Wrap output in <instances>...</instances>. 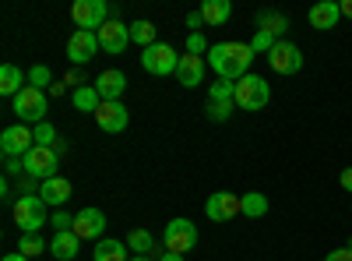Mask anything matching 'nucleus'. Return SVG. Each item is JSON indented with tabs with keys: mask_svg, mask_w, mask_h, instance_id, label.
<instances>
[{
	"mask_svg": "<svg viewBox=\"0 0 352 261\" xmlns=\"http://www.w3.org/2000/svg\"><path fill=\"white\" fill-rule=\"evenodd\" d=\"M204 64H208L219 78H226V81H240V78L250 74L254 50H250V43H212Z\"/></svg>",
	"mask_w": 352,
	"mask_h": 261,
	"instance_id": "1",
	"label": "nucleus"
},
{
	"mask_svg": "<svg viewBox=\"0 0 352 261\" xmlns=\"http://www.w3.org/2000/svg\"><path fill=\"white\" fill-rule=\"evenodd\" d=\"M236 109H247V113H254V109H264L272 103V85L264 81L261 74H247V78H240L236 81Z\"/></svg>",
	"mask_w": 352,
	"mask_h": 261,
	"instance_id": "2",
	"label": "nucleus"
},
{
	"mask_svg": "<svg viewBox=\"0 0 352 261\" xmlns=\"http://www.w3.org/2000/svg\"><path fill=\"white\" fill-rule=\"evenodd\" d=\"M162 247L173 251V254H187V251H194V247H197V226H194L190 219H184V216L169 219L166 229H162Z\"/></svg>",
	"mask_w": 352,
	"mask_h": 261,
	"instance_id": "3",
	"label": "nucleus"
},
{
	"mask_svg": "<svg viewBox=\"0 0 352 261\" xmlns=\"http://www.w3.org/2000/svg\"><path fill=\"white\" fill-rule=\"evenodd\" d=\"M46 201L39 194H25L14 201V222L21 226V233H39L46 226Z\"/></svg>",
	"mask_w": 352,
	"mask_h": 261,
	"instance_id": "4",
	"label": "nucleus"
},
{
	"mask_svg": "<svg viewBox=\"0 0 352 261\" xmlns=\"http://www.w3.org/2000/svg\"><path fill=\"white\" fill-rule=\"evenodd\" d=\"M71 18H74L78 28H85V32H99V28L113 18V8H106V0H74Z\"/></svg>",
	"mask_w": 352,
	"mask_h": 261,
	"instance_id": "5",
	"label": "nucleus"
},
{
	"mask_svg": "<svg viewBox=\"0 0 352 261\" xmlns=\"http://www.w3.org/2000/svg\"><path fill=\"white\" fill-rule=\"evenodd\" d=\"M176 64H180V53H176L169 43H155L148 50H141V67L148 74H155V78L176 74Z\"/></svg>",
	"mask_w": 352,
	"mask_h": 261,
	"instance_id": "6",
	"label": "nucleus"
},
{
	"mask_svg": "<svg viewBox=\"0 0 352 261\" xmlns=\"http://www.w3.org/2000/svg\"><path fill=\"white\" fill-rule=\"evenodd\" d=\"M14 113H18V121L21 124H43L46 121V113H50V103H46V92H39V89H21L18 96H14Z\"/></svg>",
	"mask_w": 352,
	"mask_h": 261,
	"instance_id": "7",
	"label": "nucleus"
},
{
	"mask_svg": "<svg viewBox=\"0 0 352 261\" xmlns=\"http://www.w3.org/2000/svg\"><path fill=\"white\" fill-rule=\"evenodd\" d=\"M32 149H36V134L28 124H14L0 134V152H4V159H25Z\"/></svg>",
	"mask_w": 352,
	"mask_h": 261,
	"instance_id": "8",
	"label": "nucleus"
},
{
	"mask_svg": "<svg viewBox=\"0 0 352 261\" xmlns=\"http://www.w3.org/2000/svg\"><path fill=\"white\" fill-rule=\"evenodd\" d=\"M21 163H25V177L50 180V177H56V166H60V152H56V149H43V145H36V149L28 152Z\"/></svg>",
	"mask_w": 352,
	"mask_h": 261,
	"instance_id": "9",
	"label": "nucleus"
},
{
	"mask_svg": "<svg viewBox=\"0 0 352 261\" xmlns=\"http://www.w3.org/2000/svg\"><path fill=\"white\" fill-rule=\"evenodd\" d=\"M268 67L275 74H296V71H303V50L296 43H289V39H278L275 50L268 53Z\"/></svg>",
	"mask_w": 352,
	"mask_h": 261,
	"instance_id": "10",
	"label": "nucleus"
},
{
	"mask_svg": "<svg viewBox=\"0 0 352 261\" xmlns=\"http://www.w3.org/2000/svg\"><path fill=\"white\" fill-rule=\"evenodd\" d=\"M204 216H208L212 222H229V219L243 216V201H240V194L215 191L208 201H204Z\"/></svg>",
	"mask_w": 352,
	"mask_h": 261,
	"instance_id": "11",
	"label": "nucleus"
},
{
	"mask_svg": "<svg viewBox=\"0 0 352 261\" xmlns=\"http://www.w3.org/2000/svg\"><path fill=\"white\" fill-rule=\"evenodd\" d=\"M99 50H102V46H99V32H85V28H78V32L67 39V61L81 67V64L92 61Z\"/></svg>",
	"mask_w": 352,
	"mask_h": 261,
	"instance_id": "12",
	"label": "nucleus"
},
{
	"mask_svg": "<svg viewBox=\"0 0 352 261\" xmlns=\"http://www.w3.org/2000/svg\"><path fill=\"white\" fill-rule=\"evenodd\" d=\"M99 46L106 50V53H124L127 46H131V25H124V21H116V18H109L102 28H99Z\"/></svg>",
	"mask_w": 352,
	"mask_h": 261,
	"instance_id": "13",
	"label": "nucleus"
},
{
	"mask_svg": "<svg viewBox=\"0 0 352 261\" xmlns=\"http://www.w3.org/2000/svg\"><path fill=\"white\" fill-rule=\"evenodd\" d=\"M74 233L81 237V240H102V233H106V216H102V209H81L78 216H74Z\"/></svg>",
	"mask_w": 352,
	"mask_h": 261,
	"instance_id": "14",
	"label": "nucleus"
},
{
	"mask_svg": "<svg viewBox=\"0 0 352 261\" xmlns=\"http://www.w3.org/2000/svg\"><path fill=\"white\" fill-rule=\"evenodd\" d=\"M127 106L124 103H102L99 109H96V124L106 131V134H120L124 127H127Z\"/></svg>",
	"mask_w": 352,
	"mask_h": 261,
	"instance_id": "15",
	"label": "nucleus"
},
{
	"mask_svg": "<svg viewBox=\"0 0 352 261\" xmlns=\"http://www.w3.org/2000/svg\"><path fill=\"white\" fill-rule=\"evenodd\" d=\"M204 56H190V53H184L180 56V64H176V81L184 85V89H197V85L204 81Z\"/></svg>",
	"mask_w": 352,
	"mask_h": 261,
	"instance_id": "16",
	"label": "nucleus"
},
{
	"mask_svg": "<svg viewBox=\"0 0 352 261\" xmlns=\"http://www.w3.org/2000/svg\"><path fill=\"white\" fill-rule=\"evenodd\" d=\"M124 89H127V74L124 71H102L96 78V92L102 96V103H120Z\"/></svg>",
	"mask_w": 352,
	"mask_h": 261,
	"instance_id": "17",
	"label": "nucleus"
},
{
	"mask_svg": "<svg viewBox=\"0 0 352 261\" xmlns=\"http://www.w3.org/2000/svg\"><path fill=\"white\" fill-rule=\"evenodd\" d=\"M310 25L317 28V32H331V28L342 21V8L335 4V0H320V4H314L310 8Z\"/></svg>",
	"mask_w": 352,
	"mask_h": 261,
	"instance_id": "18",
	"label": "nucleus"
},
{
	"mask_svg": "<svg viewBox=\"0 0 352 261\" xmlns=\"http://www.w3.org/2000/svg\"><path fill=\"white\" fill-rule=\"evenodd\" d=\"M39 198L46 201V205H56V209L67 205V201H71V180L56 173V177H50V180L39 184Z\"/></svg>",
	"mask_w": 352,
	"mask_h": 261,
	"instance_id": "19",
	"label": "nucleus"
},
{
	"mask_svg": "<svg viewBox=\"0 0 352 261\" xmlns=\"http://www.w3.org/2000/svg\"><path fill=\"white\" fill-rule=\"evenodd\" d=\"M78 247H81V237L74 233V229H67V233H53V240H50V254L60 258V261L78 258Z\"/></svg>",
	"mask_w": 352,
	"mask_h": 261,
	"instance_id": "20",
	"label": "nucleus"
},
{
	"mask_svg": "<svg viewBox=\"0 0 352 261\" xmlns=\"http://www.w3.org/2000/svg\"><path fill=\"white\" fill-rule=\"evenodd\" d=\"M21 89H28V74H21L18 64H4V67H0V92L14 99Z\"/></svg>",
	"mask_w": 352,
	"mask_h": 261,
	"instance_id": "21",
	"label": "nucleus"
},
{
	"mask_svg": "<svg viewBox=\"0 0 352 261\" xmlns=\"http://www.w3.org/2000/svg\"><path fill=\"white\" fill-rule=\"evenodd\" d=\"M127 251H131V247H127L124 240L106 237V240H99V244H96L92 258H96V261H131V254H127Z\"/></svg>",
	"mask_w": 352,
	"mask_h": 261,
	"instance_id": "22",
	"label": "nucleus"
},
{
	"mask_svg": "<svg viewBox=\"0 0 352 261\" xmlns=\"http://www.w3.org/2000/svg\"><path fill=\"white\" fill-rule=\"evenodd\" d=\"M201 14H204V25H226L232 18V4L229 0H204L201 4Z\"/></svg>",
	"mask_w": 352,
	"mask_h": 261,
	"instance_id": "23",
	"label": "nucleus"
},
{
	"mask_svg": "<svg viewBox=\"0 0 352 261\" xmlns=\"http://www.w3.org/2000/svg\"><path fill=\"white\" fill-rule=\"evenodd\" d=\"M71 103H74L78 113H96L102 106V96L96 92V85H81V89L71 92Z\"/></svg>",
	"mask_w": 352,
	"mask_h": 261,
	"instance_id": "24",
	"label": "nucleus"
},
{
	"mask_svg": "<svg viewBox=\"0 0 352 261\" xmlns=\"http://www.w3.org/2000/svg\"><path fill=\"white\" fill-rule=\"evenodd\" d=\"M240 201H243V216H247V219L268 216V198H264L261 191H247V194H240Z\"/></svg>",
	"mask_w": 352,
	"mask_h": 261,
	"instance_id": "25",
	"label": "nucleus"
},
{
	"mask_svg": "<svg viewBox=\"0 0 352 261\" xmlns=\"http://www.w3.org/2000/svg\"><path fill=\"white\" fill-rule=\"evenodd\" d=\"M127 247H131V254H152L159 244H155V237L148 233V229H131V233H127Z\"/></svg>",
	"mask_w": 352,
	"mask_h": 261,
	"instance_id": "26",
	"label": "nucleus"
},
{
	"mask_svg": "<svg viewBox=\"0 0 352 261\" xmlns=\"http://www.w3.org/2000/svg\"><path fill=\"white\" fill-rule=\"evenodd\" d=\"M257 28H261V32H272V36H282L285 28H289V18H285V14H278V11H261Z\"/></svg>",
	"mask_w": 352,
	"mask_h": 261,
	"instance_id": "27",
	"label": "nucleus"
},
{
	"mask_svg": "<svg viewBox=\"0 0 352 261\" xmlns=\"http://www.w3.org/2000/svg\"><path fill=\"white\" fill-rule=\"evenodd\" d=\"M131 43H138L141 50L155 46V43H159V39H155V25H152V21H134V25H131Z\"/></svg>",
	"mask_w": 352,
	"mask_h": 261,
	"instance_id": "28",
	"label": "nucleus"
},
{
	"mask_svg": "<svg viewBox=\"0 0 352 261\" xmlns=\"http://www.w3.org/2000/svg\"><path fill=\"white\" fill-rule=\"evenodd\" d=\"M46 251V240L39 237V233H21V240H18V254H25L28 261H32L36 254H43Z\"/></svg>",
	"mask_w": 352,
	"mask_h": 261,
	"instance_id": "29",
	"label": "nucleus"
},
{
	"mask_svg": "<svg viewBox=\"0 0 352 261\" xmlns=\"http://www.w3.org/2000/svg\"><path fill=\"white\" fill-rule=\"evenodd\" d=\"M208 99H212V103H232V99H236V81L219 78L212 89H208Z\"/></svg>",
	"mask_w": 352,
	"mask_h": 261,
	"instance_id": "30",
	"label": "nucleus"
},
{
	"mask_svg": "<svg viewBox=\"0 0 352 261\" xmlns=\"http://www.w3.org/2000/svg\"><path fill=\"white\" fill-rule=\"evenodd\" d=\"M28 85H32V89H46V85H50V89H53V74H50V67L46 64H36V67H28Z\"/></svg>",
	"mask_w": 352,
	"mask_h": 261,
	"instance_id": "31",
	"label": "nucleus"
},
{
	"mask_svg": "<svg viewBox=\"0 0 352 261\" xmlns=\"http://www.w3.org/2000/svg\"><path fill=\"white\" fill-rule=\"evenodd\" d=\"M232 109H236V103H212L208 99V109H204V113H208L212 124H226L232 117Z\"/></svg>",
	"mask_w": 352,
	"mask_h": 261,
	"instance_id": "32",
	"label": "nucleus"
},
{
	"mask_svg": "<svg viewBox=\"0 0 352 261\" xmlns=\"http://www.w3.org/2000/svg\"><path fill=\"white\" fill-rule=\"evenodd\" d=\"M32 134H36V145H43V149H56V127H53L50 121L36 124V127H32Z\"/></svg>",
	"mask_w": 352,
	"mask_h": 261,
	"instance_id": "33",
	"label": "nucleus"
},
{
	"mask_svg": "<svg viewBox=\"0 0 352 261\" xmlns=\"http://www.w3.org/2000/svg\"><path fill=\"white\" fill-rule=\"evenodd\" d=\"M212 43L204 39V32H187V53L190 56H208Z\"/></svg>",
	"mask_w": 352,
	"mask_h": 261,
	"instance_id": "34",
	"label": "nucleus"
},
{
	"mask_svg": "<svg viewBox=\"0 0 352 261\" xmlns=\"http://www.w3.org/2000/svg\"><path fill=\"white\" fill-rule=\"evenodd\" d=\"M275 43H278V39H275L272 32H261V28H257V32H254V39H250V50H254V53H264V56H268V53L275 50Z\"/></svg>",
	"mask_w": 352,
	"mask_h": 261,
	"instance_id": "35",
	"label": "nucleus"
},
{
	"mask_svg": "<svg viewBox=\"0 0 352 261\" xmlns=\"http://www.w3.org/2000/svg\"><path fill=\"white\" fill-rule=\"evenodd\" d=\"M50 226L56 229V233H67V229H74V216H67V212H53Z\"/></svg>",
	"mask_w": 352,
	"mask_h": 261,
	"instance_id": "36",
	"label": "nucleus"
},
{
	"mask_svg": "<svg viewBox=\"0 0 352 261\" xmlns=\"http://www.w3.org/2000/svg\"><path fill=\"white\" fill-rule=\"evenodd\" d=\"M152 254H155V261H184V254H173V251H166L162 244H159Z\"/></svg>",
	"mask_w": 352,
	"mask_h": 261,
	"instance_id": "37",
	"label": "nucleus"
},
{
	"mask_svg": "<svg viewBox=\"0 0 352 261\" xmlns=\"http://www.w3.org/2000/svg\"><path fill=\"white\" fill-rule=\"evenodd\" d=\"M4 169H8V177H21V173H25V163H21V159H8Z\"/></svg>",
	"mask_w": 352,
	"mask_h": 261,
	"instance_id": "38",
	"label": "nucleus"
},
{
	"mask_svg": "<svg viewBox=\"0 0 352 261\" xmlns=\"http://www.w3.org/2000/svg\"><path fill=\"white\" fill-rule=\"evenodd\" d=\"M197 25H204V14H201V8L187 14V28H190V32H197Z\"/></svg>",
	"mask_w": 352,
	"mask_h": 261,
	"instance_id": "39",
	"label": "nucleus"
},
{
	"mask_svg": "<svg viewBox=\"0 0 352 261\" xmlns=\"http://www.w3.org/2000/svg\"><path fill=\"white\" fill-rule=\"evenodd\" d=\"M324 261H352V251H349V247H338V251H331Z\"/></svg>",
	"mask_w": 352,
	"mask_h": 261,
	"instance_id": "40",
	"label": "nucleus"
},
{
	"mask_svg": "<svg viewBox=\"0 0 352 261\" xmlns=\"http://www.w3.org/2000/svg\"><path fill=\"white\" fill-rule=\"evenodd\" d=\"M338 180H342V187L352 194V166H345V169H342V177H338Z\"/></svg>",
	"mask_w": 352,
	"mask_h": 261,
	"instance_id": "41",
	"label": "nucleus"
},
{
	"mask_svg": "<svg viewBox=\"0 0 352 261\" xmlns=\"http://www.w3.org/2000/svg\"><path fill=\"white\" fill-rule=\"evenodd\" d=\"M338 8H342V18H352V0H342Z\"/></svg>",
	"mask_w": 352,
	"mask_h": 261,
	"instance_id": "42",
	"label": "nucleus"
},
{
	"mask_svg": "<svg viewBox=\"0 0 352 261\" xmlns=\"http://www.w3.org/2000/svg\"><path fill=\"white\" fill-rule=\"evenodd\" d=\"M0 261H28V258H25V254H4Z\"/></svg>",
	"mask_w": 352,
	"mask_h": 261,
	"instance_id": "43",
	"label": "nucleus"
},
{
	"mask_svg": "<svg viewBox=\"0 0 352 261\" xmlns=\"http://www.w3.org/2000/svg\"><path fill=\"white\" fill-rule=\"evenodd\" d=\"M131 261H155V258H148V254H134Z\"/></svg>",
	"mask_w": 352,
	"mask_h": 261,
	"instance_id": "44",
	"label": "nucleus"
},
{
	"mask_svg": "<svg viewBox=\"0 0 352 261\" xmlns=\"http://www.w3.org/2000/svg\"><path fill=\"white\" fill-rule=\"evenodd\" d=\"M345 247H349V251H352V237H349V244H345Z\"/></svg>",
	"mask_w": 352,
	"mask_h": 261,
	"instance_id": "45",
	"label": "nucleus"
},
{
	"mask_svg": "<svg viewBox=\"0 0 352 261\" xmlns=\"http://www.w3.org/2000/svg\"><path fill=\"white\" fill-rule=\"evenodd\" d=\"M349 209H352V205H349Z\"/></svg>",
	"mask_w": 352,
	"mask_h": 261,
	"instance_id": "46",
	"label": "nucleus"
}]
</instances>
